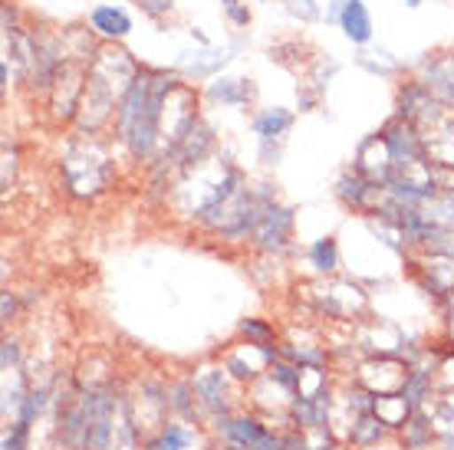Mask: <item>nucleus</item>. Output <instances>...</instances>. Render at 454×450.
<instances>
[{"label": "nucleus", "mask_w": 454, "mask_h": 450, "mask_svg": "<svg viewBox=\"0 0 454 450\" xmlns=\"http://www.w3.org/2000/svg\"><path fill=\"white\" fill-rule=\"evenodd\" d=\"M136 82V63L129 53L106 46L99 57L92 59L86 89H82V128H90V136L109 119L115 102L125 99V92Z\"/></svg>", "instance_id": "2"}, {"label": "nucleus", "mask_w": 454, "mask_h": 450, "mask_svg": "<svg viewBox=\"0 0 454 450\" xmlns=\"http://www.w3.org/2000/svg\"><path fill=\"white\" fill-rule=\"evenodd\" d=\"M284 4H290V0H284Z\"/></svg>", "instance_id": "21"}, {"label": "nucleus", "mask_w": 454, "mask_h": 450, "mask_svg": "<svg viewBox=\"0 0 454 450\" xmlns=\"http://www.w3.org/2000/svg\"><path fill=\"white\" fill-rule=\"evenodd\" d=\"M184 440H188V431L184 428H168L159 440H152L148 450H182Z\"/></svg>", "instance_id": "13"}, {"label": "nucleus", "mask_w": 454, "mask_h": 450, "mask_svg": "<svg viewBox=\"0 0 454 450\" xmlns=\"http://www.w3.org/2000/svg\"><path fill=\"white\" fill-rule=\"evenodd\" d=\"M240 332L254 338L250 345H261V349H267V342H270V336H273V332L267 326H261V322H250V319L244 322V326H240Z\"/></svg>", "instance_id": "14"}, {"label": "nucleus", "mask_w": 454, "mask_h": 450, "mask_svg": "<svg viewBox=\"0 0 454 450\" xmlns=\"http://www.w3.org/2000/svg\"><path fill=\"white\" fill-rule=\"evenodd\" d=\"M411 401L405 398V394L398 392V394H372V415L382 421V424H402L405 428V421L411 417Z\"/></svg>", "instance_id": "7"}, {"label": "nucleus", "mask_w": 454, "mask_h": 450, "mask_svg": "<svg viewBox=\"0 0 454 450\" xmlns=\"http://www.w3.org/2000/svg\"><path fill=\"white\" fill-rule=\"evenodd\" d=\"M63 168H67L69 191L80 194V198L99 194L103 188L113 184V158H109V151H106L96 138L69 142Z\"/></svg>", "instance_id": "3"}, {"label": "nucleus", "mask_w": 454, "mask_h": 450, "mask_svg": "<svg viewBox=\"0 0 454 450\" xmlns=\"http://www.w3.org/2000/svg\"><path fill=\"white\" fill-rule=\"evenodd\" d=\"M90 20H92V30H96V34H103L106 40H122V36H129V30H132L129 13H125L122 7H113V4L96 7Z\"/></svg>", "instance_id": "6"}, {"label": "nucleus", "mask_w": 454, "mask_h": 450, "mask_svg": "<svg viewBox=\"0 0 454 450\" xmlns=\"http://www.w3.org/2000/svg\"><path fill=\"white\" fill-rule=\"evenodd\" d=\"M386 434V424L379 421V417L372 415V411H365L356 424H352V440L359 444V447H365V444H372V440H379Z\"/></svg>", "instance_id": "10"}, {"label": "nucleus", "mask_w": 454, "mask_h": 450, "mask_svg": "<svg viewBox=\"0 0 454 450\" xmlns=\"http://www.w3.org/2000/svg\"><path fill=\"white\" fill-rule=\"evenodd\" d=\"M11 313H13V296L4 293V319H11Z\"/></svg>", "instance_id": "18"}, {"label": "nucleus", "mask_w": 454, "mask_h": 450, "mask_svg": "<svg viewBox=\"0 0 454 450\" xmlns=\"http://www.w3.org/2000/svg\"><path fill=\"white\" fill-rule=\"evenodd\" d=\"M194 392L201 394L205 405H211V407L224 405V375L217 372V369L198 375V378H194Z\"/></svg>", "instance_id": "9"}, {"label": "nucleus", "mask_w": 454, "mask_h": 450, "mask_svg": "<svg viewBox=\"0 0 454 450\" xmlns=\"http://www.w3.org/2000/svg\"><path fill=\"white\" fill-rule=\"evenodd\" d=\"M224 7H227V13H231V20L234 23H244V27L250 23V11L247 7H240V0H227Z\"/></svg>", "instance_id": "16"}, {"label": "nucleus", "mask_w": 454, "mask_h": 450, "mask_svg": "<svg viewBox=\"0 0 454 450\" xmlns=\"http://www.w3.org/2000/svg\"><path fill=\"white\" fill-rule=\"evenodd\" d=\"M290 227H294V211L290 207H277L273 204L267 217L257 227V247L261 250H284L286 247V237H290Z\"/></svg>", "instance_id": "4"}, {"label": "nucleus", "mask_w": 454, "mask_h": 450, "mask_svg": "<svg viewBox=\"0 0 454 450\" xmlns=\"http://www.w3.org/2000/svg\"><path fill=\"white\" fill-rule=\"evenodd\" d=\"M17 161V155H13V148H4V188H11V181H13V165Z\"/></svg>", "instance_id": "17"}, {"label": "nucleus", "mask_w": 454, "mask_h": 450, "mask_svg": "<svg viewBox=\"0 0 454 450\" xmlns=\"http://www.w3.org/2000/svg\"><path fill=\"white\" fill-rule=\"evenodd\" d=\"M451 322H454V296H451Z\"/></svg>", "instance_id": "20"}, {"label": "nucleus", "mask_w": 454, "mask_h": 450, "mask_svg": "<svg viewBox=\"0 0 454 450\" xmlns=\"http://www.w3.org/2000/svg\"><path fill=\"white\" fill-rule=\"evenodd\" d=\"M136 4L148 13V17H161V13L171 11V0H136Z\"/></svg>", "instance_id": "15"}, {"label": "nucleus", "mask_w": 454, "mask_h": 450, "mask_svg": "<svg viewBox=\"0 0 454 450\" xmlns=\"http://www.w3.org/2000/svg\"><path fill=\"white\" fill-rule=\"evenodd\" d=\"M224 4H227V0H224Z\"/></svg>", "instance_id": "22"}, {"label": "nucleus", "mask_w": 454, "mask_h": 450, "mask_svg": "<svg viewBox=\"0 0 454 450\" xmlns=\"http://www.w3.org/2000/svg\"><path fill=\"white\" fill-rule=\"evenodd\" d=\"M211 96L221 102H231V105H240V102H247L250 96H254V89L244 86L240 79H221V82L211 86Z\"/></svg>", "instance_id": "11"}, {"label": "nucleus", "mask_w": 454, "mask_h": 450, "mask_svg": "<svg viewBox=\"0 0 454 450\" xmlns=\"http://www.w3.org/2000/svg\"><path fill=\"white\" fill-rule=\"evenodd\" d=\"M175 89H178V79L168 76V73H142V76H136L132 89L125 92L115 125H119V138L132 148L136 158L152 155L159 125L165 119L161 109H165V102Z\"/></svg>", "instance_id": "1"}, {"label": "nucleus", "mask_w": 454, "mask_h": 450, "mask_svg": "<svg viewBox=\"0 0 454 450\" xmlns=\"http://www.w3.org/2000/svg\"><path fill=\"white\" fill-rule=\"evenodd\" d=\"M290 122H294V115L286 112V109H270V112H261V115H257L254 128H257L261 142H270V138L284 136L286 128H290Z\"/></svg>", "instance_id": "8"}, {"label": "nucleus", "mask_w": 454, "mask_h": 450, "mask_svg": "<svg viewBox=\"0 0 454 450\" xmlns=\"http://www.w3.org/2000/svg\"><path fill=\"white\" fill-rule=\"evenodd\" d=\"M309 260H313V267L323 273L336 270V240L333 237H323V240H317L313 247H309Z\"/></svg>", "instance_id": "12"}, {"label": "nucleus", "mask_w": 454, "mask_h": 450, "mask_svg": "<svg viewBox=\"0 0 454 450\" xmlns=\"http://www.w3.org/2000/svg\"><path fill=\"white\" fill-rule=\"evenodd\" d=\"M419 4H421V0H409V7H419Z\"/></svg>", "instance_id": "19"}, {"label": "nucleus", "mask_w": 454, "mask_h": 450, "mask_svg": "<svg viewBox=\"0 0 454 450\" xmlns=\"http://www.w3.org/2000/svg\"><path fill=\"white\" fill-rule=\"evenodd\" d=\"M340 27L352 43H369L372 40V17H369L363 0H342Z\"/></svg>", "instance_id": "5"}]
</instances>
